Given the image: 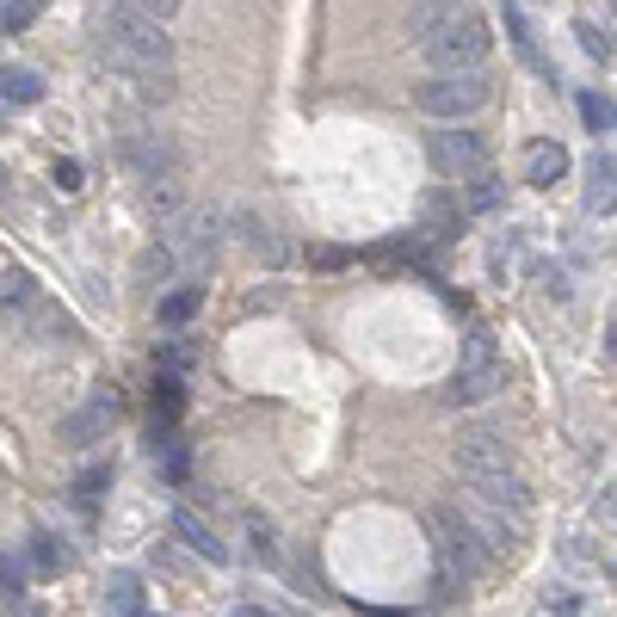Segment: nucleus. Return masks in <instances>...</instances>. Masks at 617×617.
Instances as JSON below:
<instances>
[{"label": "nucleus", "mask_w": 617, "mask_h": 617, "mask_svg": "<svg viewBox=\"0 0 617 617\" xmlns=\"http://www.w3.org/2000/svg\"><path fill=\"white\" fill-rule=\"evenodd\" d=\"M562 174H568V148L562 143H531V155H525V179H531V186H556Z\"/></svg>", "instance_id": "12"}, {"label": "nucleus", "mask_w": 617, "mask_h": 617, "mask_svg": "<svg viewBox=\"0 0 617 617\" xmlns=\"http://www.w3.org/2000/svg\"><path fill=\"white\" fill-rule=\"evenodd\" d=\"M0 186H7V167H0Z\"/></svg>", "instance_id": "32"}, {"label": "nucleus", "mask_w": 617, "mask_h": 617, "mask_svg": "<svg viewBox=\"0 0 617 617\" xmlns=\"http://www.w3.org/2000/svg\"><path fill=\"white\" fill-rule=\"evenodd\" d=\"M247 543H254L259 556H278V537H272V519H259V512H247Z\"/></svg>", "instance_id": "26"}, {"label": "nucleus", "mask_w": 617, "mask_h": 617, "mask_svg": "<svg viewBox=\"0 0 617 617\" xmlns=\"http://www.w3.org/2000/svg\"><path fill=\"white\" fill-rule=\"evenodd\" d=\"M580 118H587V130H592V136H605V130H611V99L580 94Z\"/></svg>", "instance_id": "23"}, {"label": "nucleus", "mask_w": 617, "mask_h": 617, "mask_svg": "<svg viewBox=\"0 0 617 617\" xmlns=\"http://www.w3.org/2000/svg\"><path fill=\"white\" fill-rule=\"evenodd\" d=\"M56 186H62V192L81 186V161H62V167H56Z\"/></svg>", "instance_id": "28"}, {"label": "nucleus", "mask_w": 617, "mask_h": 617, "mask_svg": "<svg viewBox=\"0 0 617 617\" xmlns=\"http://www.w3.org/2000/svg\"><path fill=\"white\" fill-rule=\"evenodd\" d=\"M198 284H186V291H174V296H161V322L167 327H179V322H192V315H198Z\"/></svg>", "instance_id": "20"}, {"label": "nucleus", "mask_w": 617, "mask_h": 617, "mask_svg": "<svg viewBox=\"0 0 617 617\" xmlns=\"http://www.w3.org/2000/svg\"><path fill=\"white\" fill-rule=\"evenodd\" d=\"M26 562H31V575H56V568H62V543H56L50 531H38L31 537V550H26Z\"/></svg>", "instance_id": "19"}, {"label": "nucleus", "mask_w": 617, "mask_h": 617, "mask_svg": "<svg viewBox=\"0 0 617 617\" xmlns=\"http://www.w3.org/2000/svg\"><path fill=\"white\" fill-rule=\"evenodd\" d=\"M228 228L242 235V247L259 259V266H284V254H291V247L278 242V228H272L259 210H235V216H228Z\"/></svg>", "instance_id": "10"}, {"label": "nucleus", "mask_w": 617, "mask_h": 617, "mask_svg": "<svg viewBox=\"0 0 617 617\" xmlns=\"http://www.w3.org/2000/svg\"><path fill=\"white\" fill-rule=\"evenodd\" d=\"M223 235H228V216L216 210V204H186L174 223H161V247L174 254V266H186V272L210 266Z\"/></svg>", "instance_id": "2"}, {"label": "nucleus", "mask_w": 617, "mask_h": 617, "mask_svg": "<svg viewBox=\"0 0 617 617\" xmlns=\"http://www.w3.org/2000/svg\"><path fill=\"white\" fill-rule=\"evenodd\" d=\"M38 7H43V0H7V7H0V26H7V31H26L31 19H38Z\"/></svg>", "instance_id": "24"}, {"label": "nucleus", "mask_w": 617, "mask_h": 617, "mask_svg": "<svg viewBox=\"0 0 617 617\" xmlns=\"http://www.w3.org/2000/svg\"><path fill=\"white\" fill-rule=\"evenodd\" d=\"M155 408H161V414H179V383H161V395H155Z\"/></svg>", "instance_id": "29"}, {"label": "nucleus", "mask_w": 617, "mask_h": 617, "mask_svg": "<svg viewBox=\"0 0 617 617\" xmlns=\"http://www.w3.org/2000/svg\"><path fill=\"white\" fill-rule=\"evenodd\" d=\"M106 605H111V611H124V617H136V611H143V580H136V575H111L106 580Z\"/></svg>", "instance_id": "16"}, {"label": "nucleus", "mask_w": 617, "mask_h": 617, "mask_svg": "<svg viewBox=\"0 0 617 617\" xmlns=\"http://www.w3.org/2000/svg\"><path fill=\"white\" fill-rule=\"evenodd\" d=\"M414 106L439 124H463L488 106V81L482 75H427V81L414 87Z\"/></svg>", "instance_id": "4"}, {"label": "nucleus", "mask_w": 617, "mask_h": 617, "mask_svg": "<svg viewBox=\"0 0 617 617\" xmlns=\"http://www.w3.org/2000/svg\"><path fill=\"white\" fill-rule=\"evenodd\" d=\"M457 519L470 525V537L482 543V556H512V550H519V531H525V525L507 519L500 507H482V500L470 494V507L457 512Z\"/></svg>", "instance_id": "9"}, {"label": "nucleus", "mask_w": 617, "mask_h": 617, "mask_svg": "<svg viewBox=\"0 0 617 617\" xmlns=\"http://www.w3.org/2000/svg\"><path fill=\"white\" fill-rule=\"evenodd\" d=\"M575 38H580V50H587L592 62H611V38H605V31L592 26V19H580V26H575Z\"/></svg>", "instance_id": "22"}, {"label": "nucleus", "mask_w": 617, "mask_h": 617, "mask_svg": "<svg viewBox=\"0 0 617 617\" xmlns=\"http://www.w3.org/2000/svg\"><path fill=\"white\" fill-rule=\"evenodd\" d=\"M124 161L143 186H161V179H186V155L174 148V136H155V130H136L124 136Z\"/></svg>", "instance_id": "8"}, {"label": "nucleus", "mask_w": 617, "mask_h": 617, "mask_svg": "<svg viewBox=\"0 0 617 617\" xmlns=\"http://www.w3.org/2000/svg\"><path fill=\"white\" fill-rule=\"evenodd\" d=\"M432 550H439L444 580H457V587H470V580H482V568H488L482 543H476V537H470V525L457 519L451 507H439V512H432Z\"/></svg>", "instance_id": "5"}, {"label": "nucleus", "mask_w": 617, "mask_h": 617, "mask_svg": "<svg viewBox=\"0 0 617 617\" xmlns=\"http://www.w3.org/2000/svg\"><path fill=\"white\" fill-rule=\"evenodd\" d=\"M0 99H7V106H38L43 99V81L38 75H31V68H0Z\"/></svg>", "instance_id": "14"}, {"label": "nucleus", "mask_w": 617, "mask_h": 617, "mask_svg": "<svg viewBox=\"0 0 617 617\" xmlns=\"http://www.w3.org/2000/svg\"><path fill=\"white\" fill-rule=\"evenodd\" d=\"M611 179H617V161L611 148H599L587 161V210H611Z\"/></svg>", "instance_id": "13"}, {"label": "nucleus", "mask_w": 617, "mask_h": 617, "mask_svg": "<svg viewBox=\"0 0 617 617\" xmlns=\"http://www.w3.org/2000/svg\"><path fill=\"white\" fill-rule=\"evenodd\" d=\"M106 432H111V395H94V402H81L62 420V444H75V451H87V444L106 439Z\"/></svg>", "instance_id": "11"}, {"label": "nucleus", "mask_w": 617, "mask_h": 617, "mask_svg": "<svg viewBox=\"0 0 617 617\" xmlns=\"http://www.w3.org/2000/svg\"><path fill=\"white\" fill-rule=\"evenodd\" d=\"M174 272H179V266H174V254H167L161 242H155L143 259H136V278H143V284H161V278H174Z\"/></svg>", "instance_id": "21"}, {"label": "nucleus", "mask_w": 617, "mask_h": 617, "mask_svg": "<svg viewBox=\"0 0 617 617\" xmlns=\"http://www.w3.org/2000/svg\"><path fill=\"white\" fill-rule=\"evenodd\" d=\"M451 463H457V476L463 482H488V476H500V470H519L512 463V451H507V439H500L494 427H470L463 439H457V451H451Z\"/></svg>", "instance_id": "7"}, {"label": "nucleus", "mask_w": 617, "mask_h": 617, "mask_svg": "<svg viewBox=\"0 0 617 617\" xmlns=\"http://www.w3.org/2000/svg\"><path fill=\"white\" fill-rule=\"evenodd\" d=\"M106 482H111V470H99V463H94V470L81 476V500H94V494H99V488H106Z\"/></svg>", "instance_id": "27"}, {"label": "nucleus", "mask_w": 617, "mask_h": 617, "mask_svg": "<svg viewBox=\"0 0 617 617\" xmlns=\"http://www.w3.org/2000/svg\"><path fill=\"white\" fill-rule=\"evenodd\" d=\"M179 537H186V543H192L198 556H210V562H228V543H223V537H216L210 525L198 519V512H179Z\"/></svg>", "instance_id": "15"}, {"label": "nucleus", "mask_w": 617, "mask_h": 617, "mask_svg": "<svg viewBox=\"0 0 617 617\" xmlns=\"http://www.w3.org/2000/svg\"><path fill=\"white\" fill-rule=\"evenodd\" d=\"M31 587V562H26V550H0V592H26Z\"/></svg>", "instance_id": "18"}, {"label": "nucleus", "mask_w": 617, "mask_h": 617, "mask_svg": "<svg viewBox=\"0 0 617 617\" xmlns=\"http://www.w3.org/2000/svg\"><path fill=\"white\" fill-rule=\"evenodd\" d=\"M488 50H494V38H488V19L470 13V7H451V13H444L439 26L420 38V56H427L439 75H482Z\"/></svg>", "instance_id": "1"}, {"label": "nucleus", "mask_w": 617, "mask_h": 617, "mask_svg": "<svg viewBox=\"0 0 617 617\" xmlns=\"http://www.w3.org/2000/svg\"><path fill=\"white\" fill-rule=\"evenodd\" d=\"M427 155H432V167H439L444 179L488 174V136H476L470 124H444V130L427 143Z\"/></svg>", "instance_id": "6"}, {"label": "nucleus", "mask_w": 617, "mask_h": 617, "mask_svg": "<svg viewBox=\"0 0 617 617\" xmlns=\"http://www.w3.org/2000/svg\"><path fill=\"white\" fill-rule=\"evenodd\" d=\"M136 617H148V611H136Z\"/></svg>", "instance_id": "33"}, {"label": "nucleus", "mask_w": 617, "mask_h": 617, "mask_svg": "<svg viewBox=\"0 0 617 617\" xmlns=\"http://www.w3.org/2000/svg\"><path fill=\"white\" fill-rule=\"evenodd\" d=\"M500 204V179L494 174H476L470 179V210H494Z\"/></svg>", "instance_id": "25"}, {"label": "nucleus", "mask_w": 617, "mask_h": 617, "mask_svg": "<svg viewBox=\"0 0 617 617\" xmlns=\"http://www.w3.org/2000/svg\"><path fill=\"white\" fill-rule=\"evenodd\" d=\"M0 303H7V308H31V303H38V278H31V272H0Z\"/></svg>", "instance_id": "17"}, {"label": "nucleus", "mask_w": 617, "mask_h": 617, "mask_svg": "<svg viewBox=\"0 0 617 617\" xmlns=\"http://www.w3.org/2000/svg\"><path fill=\"white\" fill-rule=\"evenodd\" d=\"M7 617H43V605H13Z\"/></svg>", "instance_id": "30"}, {"label": "nucleus", "mask_w": 617, "mask_h": 617, "mask_svg": "<svg viewBox=\"0 0 617 617\" xmlns=\"http://www.w3.org/2000/svg\"><path fill=\"white\" fill-rule=\"evenodd\" d=\"M235 617H278V611H259V605H247V611H235Z\"/></svg>", "instance_id": "31"}, {"label": "nucleus", "mask_w": 617, "mask_h": 617, "mask_svg": "<svg viewBox=\"0 0 617 617\" xmlns=\"http://www.w3.org/2000/svg\"><path fill=\"white\" fill-rule=\"evenodd\" d=\"M507 390V359H500V346H494V334L488 327H470L463 334V359H457V376H451V402L457 408H476V402H488V395H500Z\"/></svg>", "instance_id": "3"}]
</instances>
